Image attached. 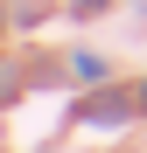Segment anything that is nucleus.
I'll use <instances>...</instances> for the list:
<instances>
[{
	"label": "nucleus",
	"mask_w": 147,
	"mask_h": 153,
	"mask_svg": "<svg viewBox=\"0 0 147 153\" xmlns=\"http://www.w3.org/2000/svg\"><path fill=\"white\" fill-rule=\"evenodd\" d=\"M84 125H126V97H91V105H84Z\"/></svg>",
	"instance_id": "nucleus-1"
},
{
	"label": "nucleus",
	"mask_w": 147,
	"mask_h": 153,
	"mask_svg": "<svg viewBox=\"0 0 147 153\" xmlns=\"http://www.w3.org/2000/svg\"><path fill=\"white\" fill-rule=\"evenodd\" d=\"M98 7H105V0H77V14H98Z\"/></svg>",
	"instance_id": "nucleus-2"
},
{
	"label": "nucleus",
	"mask_w": 147,
	"mask_h": 153,
	"mask_svg": "<svg viewBox=\"0 0 147 153\" xmlns=\"http://www.w3.org/2000/svg\"><path fill=\"white\" fill-rule=\"evenodd\" d=\"M140 97H147V91H140Z\"/></svg>",
	"instance_id": "nucleus-3"
}]
</instances>
